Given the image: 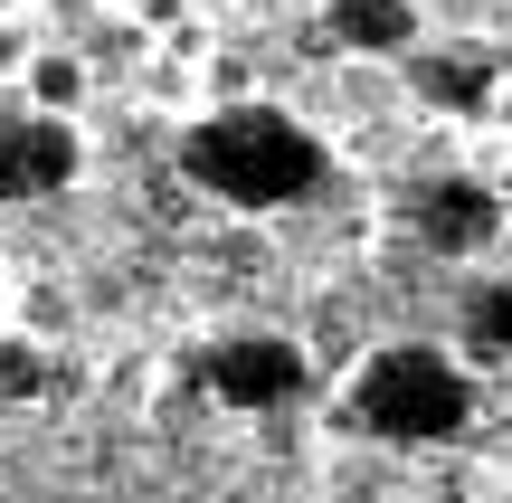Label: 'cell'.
<instances>
[{
	"mask_svg": "<svg viewBox=\"0 0 512 503\" xmlns=\"http://www.w3.org/2000/svg\"><path fill=\"white\" fill-rule=\"evenodd\" d=\"M323 38L361 67H408L427 48V0H323Z\"/></svg>",
	"mask_w": 512,
	"mask_h": 503,
	"instance_id": "8992f818",
	"label": "cell"
},
{
	"mask_svg": "<svg viewBox=\"0 0 512 503\" xmlns=\"http://www.w3.org/2000/svg\"><path fill=\"white\" fill-rule=\"evenodd\" d=\"M408 95H418L427 114H494L503 105V76H494V57L437 48V38H427V48L408 57Z\"/></svg>",
	"mask_w": 512,
	"mask_h": 503,
	"instance_id": "52a82bcc",
	"label": "cell"
},
{
	"mask_svg": "<svg viewBox=\"0 0 512 503\" xmlns=\"http://www.w3.org/2000/svg\"><path fill=\"white\" fill-rule=\"evenodd\" d=\"M19 105L76 124V105H86V57H76V48H29V67H19Z\"/></svg>",
	"mask_w": 512,
	"mask_h": 503,
	"instance_id": "9c48e42d",
	"label": "cell"
},
{
	"mask_svg": "<svg viewBox=\"0 0 512 503\" xmlns=\"http://www.w3.org/2000/svg\"><path fill=\"white\" fill-rule=\"evenodd\" d=\"M48 342L29 333H0V409H29V399H48Z\"/></svg>",
	"mask_w": 512,
	"mask_h": 503,
	"instance_id": "30bf717a",
	"label": "cell"
},
{
	"mask_svg": "<svg viewBox=\"0 0 512 503\" xmlns=\"http://www.w3.org/2000/svg\"><path fill=\"white\" fill-rule=\"evenodd\" d=\"M342 418L380 447H446V437L475 428V371H465L446 342H370L342 380Z\"/></svg>",
	"mask_w": 512,
	"mask_h": 503,
	"instance_id": "7a4b0ae2",
	"label": "cell"
},
{
	"mask_svg": "<svg viewBox=\"0 0 512 503\" xmlns=\"http://www.w3.org/2000/svg\"><path fill=\"white\" fill-rule=\"evenodd\" d=\"M0 19H19V0H0Z\"/></svg>",
	"mask_w": 512,
	"mask_h": 503,
	"instance_id": "7c38bea8",
	"label": "cell"
},
{
	"mask_svg": "<svg viewBox=\"0 0 512 503\" xmlns=\"http://www.w3.org/2000/svg\"><path fill=\"white\" fill-rule=\"evenodd\" d=\"M181 10H209V0H181Z\"/></svg>",
	"mask_w": 512,
	"mask_h": 503,
	"instance_id": "4fadbf2b",
	"label": "cell"
},
{
	"mask_svg": "<svg viewBox=\"0 0 512 503\" xmlns=\"http://www.w3.org/2000/svg\"><path fill=\"white\" fill-rule=\"evenodd\" d=\"M181 181L228 219H285V209L323 200L332 143L275 95H228L181 124Z\"/></svg>",
	"mask_w": 512,
	"mask_h": 503,
	"instance_id": "6da1fadb",
	"label": "cell"
},
{
	"mask_svg": "<svg viewBox=\"0 0 512 503\" xmlns=\"http://www.w3.org/2000/svg\"><path fill=\"white\" fill-rule=\"evenodd\" d=\"M456 361L465 371H512V276L484 266L456 295Z\"/></svg>",
	"mask_w": 512,
	"mask_h": 503,
	"instance_id": "ba28073f",
	"label": "cell"
},
{
	"mask_svg": "<svg viewBox=\"0 0 512 503\" xmlns=\"http://www.w3.org/2000/svg\"><path fill=\"white\" fill-rule=\"evenodd\" d=\"M29 67V38H19V19H0V76H19Z\"/></svg>",
	"mask_w": 512,
	"mask_h": 503,
	"instance_id": "8fae6325",
	"label": "cell"
},
{
	"mask_svg": "<svg viewBox=\"0 0 512 503\" xmlns=\"http://www.w3.org/2000/svg\"><path fill=\"white\" fill-rule=\"evenodd\" d=\"M76 171H86V133L19 105V95H0V209L57 200V190H76Z\"/></svg>",
	"mask_w": 512,
	"mask_h": 503,
	"instance_id": "277c9868",
	"label": "cell"
},
{
	"mask_svg": "<svg viewBox=\"0 0 512 503\" xmlns=\"http://www.w3.org/2000/svg\"><path fill=\"white\" fill-rule=\"evenodd\" d=\"M200 380H209L219 409L275 418V409H294V399L313 390V361H304V342L275 333V323H238V333H219V342L200 352Z\"/></svg>",
	"mask_w": 512,
	"mask_h": 503,
	"instance_id": "3957f363",
	"label": "cell"
},
{
	"mask_svg": "<svg viewBox=\"0 0 512 503\" xmlns=\"http://www.w3.org/2000/svg\"><path fill=\"white\" fill-rule=\"evenodd\" d=\"M408 238H418L437 266H484L503 247V190H484L475 171L418 181V200H408Z\"/></svg>",
	"mask_w": 512,
	"mask_h": 503,
	"instance_id": "5b68a950",
	"label": "cell"
}]
</instances>
